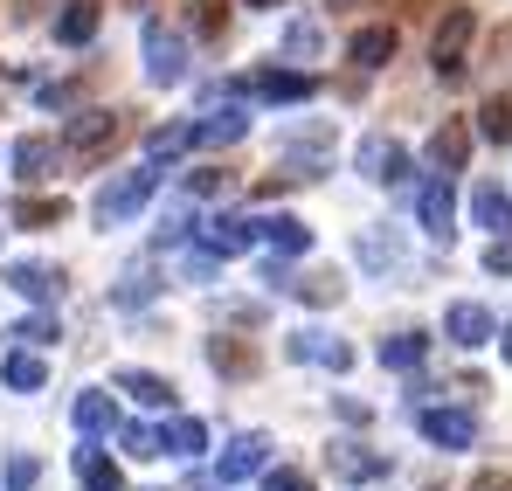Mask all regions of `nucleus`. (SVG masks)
<instances>
[{"label":"nucleus","mask_w":512,"mask_h":491,"mask_svg":"<svg viewBox=\"0 0 512 491\" xmlns=\"http://www.w3.org/2000/svg\"><path fill=\"white\" fill-rule=\"evenodd\" d=\"M160 180H167V166H160V160L132 166V173H118V180H111V187L90 201V215H97L104 229H118V222H132V215H139V208L160 194Z\"/></svg>","instance_id":"nucleus-1"},{"label":"nucleus","mask_w":512,"mask_h":491,"mask_svg":"<svg viewBox=\"0 0 512 491\" xmlns=\"http://www.w3.org/2000/svg\"><path fill=\"white\" fill-rule=\"evenodd\" d=\"M471 28H478V14H471V7H450V14L436 21L429 63H436V77H443V83H457V77H464V49H471Z\"/></svg>","instance_id":"nucleus-2"},{"label":"nucleus","mask_w":512,"mask_h":491,"mask_svg":"<svg viewBox=\"0 0 512 491\" xmlns=\"http://www.w3.org/2000/svg\"><path fill=\"white\" fill-rule=\"evenodd\" d=\"M416 215H423L429 243H450V236H457V187H450V173H429V180H423Z\"/></svg>","instance_id":"nucleus-3"},{"label":"nucleus","mask_w":512,"mask_h":491,"mask_svg":"<svg viewBox=\"0 0 512 491\" xmlns=\"http://www.w3.org/2000/svg\"><path fill=\"white\" fill-rule=\"evenodd\" d=\"M243 97H263V104H305V97H319V77H305V70H250V77H236Z\"/></svg>","instance_id":"nucleus-4"},{"label":"nucleus","mask_w":512,"mask_h":491,"mask_svg":"<svg viewBox=\"0 0 512 491\" xmlns=\"http://www.w3.org/2000/svg\"><path fill=\"white\" fill-rule=\"evenodd\" d=\"M146 77L160 83V90L187 77V42L173 35L167 21H146Z\"/></svg>","instance_id":"nucleus-5"},{"label":"nucleus","mask_w":512,"mask_h":491,"mask_svg":"<svg viewBox=\"0 0 512 491\" xmlns=\"http://www.w3.org/2000/svg\"><path fill=\"white\" fill-rule=\"evenodd\" d=\"M416 429L436 450H471L478 443V415L471 409H416Z\"/></svg>","instance_id":"nucleus-6"},{"label":"nucleus","mask_w":512,"mask_h":491,"mask_svg":"<svg viewBox=\"0 0 512 491\" xmlns=\"http://www.w3.org/2000/svg\"><path fill=\"white\" fill-rule=\"evenodd\" d=\"M360 173L367 180H381V187H409V153L395 146V139H360Z\"/></svg>","instance_id":"nucleus-7"},{"label":"nucleus","mask_w":512,"mask_h":491,"mask_svg":"<svg viewBox=\"0 0 512 491\" xmlns=\"http://www.w3.org/2000/svg\"><path fill=\"white\" fill-rule=\"evenodd\" d=\"M263 464H270V436H256V429H243V436H236V443L222 450L215 478H222V485H243V478H256V471H263Z\"/></svg>","instance_id":"nucleus-8"},{"label":"nucleus","mask_w":512,"mask_h":491,"mask_svg":"<svg viewBox=\"0 0 512 491\" xmlns=\"http://www.w3.org/2000/svg\"><path fill=\"white\" fill-rule=\"evenodd\" d=\"M326 464H333V478H346V485H374V478H388V457L367 450V443H333Z\"/></svg>","instance_id":"nucleus-9"},{"label":"nucleus","mask_w":512,"mask_h":491,"mask_svg":"<svg viewBox=\"0 0 512 491\" xmlns=\"http://www.w3.org/2000/svg\"><path fill=\"white\" fill-rule=\"evenodd\" d=\"M443 339H457V346H485V339H499V319H492L485 305L457 298V305L443 312Z\"/></svg>","instance_id":"nucleus-10"},{"label":"nucleus","mask_w":512,"mask_h":491,"mask_svg":"<svg viewBox=\"0 0 512 491\" xmlns=\"http://www.w3.org/2000/svg\"><path fill=\"white\" fill-rule=\"evenodd\" d=\"M464 160H471V125H464V118H443V125L429 132V166H436V173H464Z\"/></svg>","instance_id":"nucleus-11"},{"label":"nucleus","mask_w":512,"mask_h":491,"mask_svg":"<svg viewBox=\"0 0 512 491\" xmlns=\"http://www.w3.org/2000/svg\"><path fill=\"white\" fill-rule=\"evenodd\" d=\"M194 243L208 256H243L256 236H250V222H236V215H208V222H194Z\"/></svg>","instance_id":"nucleus-12"},{"label":"nucleus","mask_w":512,"mask_h":491,"mask_svg":"<svg viewBox=\"0 0 512 491\" xmlns=\"http://www.w3.org/2000/svg\"><path fill=\"white\" fill-rule=\"evenodd\" d=\"M291 360H312V367H333V374H346L353 367V346H340L333 332H291V346H284Z\"/></svg>","instance_id":"nucleus-13"},{"label":"nucleus","mask_w":512,"mask_h":491,"mask_svg":"<svg viewBox=\"0 0 512 491\" xmlns=\"http://www.w3.org/2000/svg\"><path fill=\"white\" fill-rule=\"evenodd\" d=\"M250 236L270 243L277 256H305V249H312V229H305L298 215H263V222H250Z\"/></svg>","instance_id":"nucleus-14"},{"label":"nucleus","mask_w":512,"mask_h":491,"mask_svg":"<svg viewBox=\"0 0 512 491\" xmlns=\"http://www.w3.org/2000/svg\"><path fill=\"white\" fill-rule=\"evenodd\" d=\"M111 139H118V118H111V111H77V118H70V132H63V146H70V153H104Z\"/></svg>","instance_id":"nucleus-15"},{"label":"nucleus","mask_w":512,"mask_h":491,"mask_svg":"<svg viewBox=\"0 0 512 491\" xmlns=\"http://www.w3.org/2000/svg\"><path fill=\"white\" fill-rule=\"evenodd\" d=\"M471 222L492 229V236H512V194L492 187V180H478V187H471Z\"/></svg>","instance_id":"nucleus-16"},{"label":"nucleus","mask_w":512,"mask_h":491,"mask_svg":"<svg viewBox=\"0 0 512 491\" xmlns=\"http://www.w3.org/2000/svg\"><path fill=\"white\" fill-rule=\"evenodd\" d=\"M7 284L21 298H35V305H56L63 298V270H49V263H7Z\"/></svg>","instance_id":"nucleus-17"},{"label":"nucleus","mask_w":512,"mask_h":491,"mask_svg":"<svg viewBox=\"0 0 512 491\" xmlns=\"http://www.w3.org/2000/svg\"><path fill=\"white\" fill-rule=\"evenodd\" d=\"M250 132V118L236 111V104H222V111H208V118H194V146H236Z\"/></svg>","instance_id":"nucleus-18"},{"label":"nucleus","mask_w":512,"mask_h":491,"mask_svg":"<svg viewBox=\"0 0 512 491\" xmlns=\"http://www.w3.org/2000/svg\"><path fill=\"white\" fill-rule=\"evenodd\" d=\"M111 381H118L132 402H146V409H173V388L160 381V374H146V367H118Z\"/></svg>","instance_id":"nucleus-19"},{"label":"nucleus","mask_w":512,"mask_h":491,"mask_svg":"<svg viewBox=\"0 0 512 491\" xmlns=\"http://www.w3.org/2000/svg\"><path fill=\"white\" fill-rule=\"evenodd\" d=\"M429 360V332H395V339H381V367H395V374H416Z\"/></svg>","instance_id":"nucleus-20"},{"label":"nucleus","mask_w":512,"mask_h":491,"mask_svg":"<svg viewBox=\"0 0 512 491\" xmlns=\"http://www.w3.org/2000/svg\"><path fill=\"white\" fill-rule=\"evenodd\" d=\"M49 166H56V139H49V132H28V139L14 146V173H21V180H49Z\"/></svg>","instance_id":"nucleus-21"},{"label":"nucleus","mask_w":512,"mask_h":491,"mask_svg":"<svg viewBox=\"0 0 512 491\" xmlns=\"http://www.w3.org/2000/svg\"><path fill=\"white\" fill-rule=\"evenodd\" d=\"M160 450H167V457H201V450H208V429H201L194 415H167V429H160Z\"/></svg>","instance_id":"nucleus-22"},{"label":"nucleus","mask_w":512,"mask_h":491,"mask_svg":"<svg viewBox=\"0 0 512 491\" xmlns=\"http://www.w3.org/2000/svg\"><path fill=\"white\" fill-rule=\"evenodd\" d=\"M395 49H402V35H395V28H360V35H353V49H346V56H353V63H360V70H381V63H388V56H395Z\"/></svg>","instance_id":"nucleus-23"},{"label":"nucleus","mask_w":512,"mask_h":491,"mask_svg":"<svg viewBox=\"0 0 512 491\" xmlns=\"http://www.w3.org/2000/svg\"><path fill=\"white\" fill-rule=\"evenodd\" d=\"M360 263H367V270H402V236H395V229H360Z\"/></svg>","instance_id":"nucleus-24"},{"label":"nucleus","mask_w":512,"mask_h":491,"mask_svg":"<svg viewBox=\"0 0 512 491\" xmlns=\"http://www.w3.org/2000/svg\"><path fill=\"white\" fill-rule=\"evenodd\" d=\"M90 35H97V0H70V7L56 14V42H70V49H84Z\"/></svg>","instance_id":"nucleus-25"},{"label":"nucleus","mask_w":512,"mask_h":491,"mask_svg":"<svg viewBox=\"0 0 512 491\" xmlns=\"http://www.w3.org/2000/svg\"><path fill=\"white\" fill-rule=\"evenodd\" d=\"M0 381H7V388H21V395H35V388L49 381V367H42V360H35L28 346H14V353L0 360Z\"/></svg>","instance_id":"nucleus-26"},{"label":"nucleus","mask_w":512,"mask_h":491,"mask_svg":"<svg viewBox=\"0 0 512 491\" xmlns=\"http://www.w3.org/2000/svg\"><path fill=\"white\" fill-rule=\"evenodd\" d=\"M77 478H84V491H118V464H111L90 436H84V450H77Z\"/></svg>","instance_id":"nucleus-27"},{"label":"nucleus","mask_w":512,"mask_h":491,"mask_svg":"<svg viewBox=\"0 0 512 491\" xmlns=\"http://www.w3.org/2000/svg\"><path fill=\"white\" fill-rule=\"evenodd\" d=\"M77 429H84L90 443H97L104 429H118V409H111V395H97V388H90V395H77Z\"/></svg>","instance_id":"nucleus-28"},{"label":"nucleus","mask_w":512,"mask_h":491,"mask_svg":"<svg viewBox=\"0 0 512 491\" xmlns=\"http://www.w3.org/2000/svg\"><path fill=\"white\" fill-rule=\"evenodd\" d=\"M63 215H70L63 194L56 201H14V229H63Z\"/></svg>","instance_id":"nucleus-29"},{"label":"nucleus","mask_w":512,"mask_h":491,"mask_svg":"<svg viewBox=\"0 0 512 491\" xmlns=\"http://www.w3.org/2000/svg\"><path fill=\"white\" fill-rule=\"evenodd\" d=\"M153 291H160V284H153V263H132V270L111 284V305H125V312H132V305H146Z\"/></svg>","instance_id":"nucleus-30"},{"label":"nucleus","mask_w":512,"mask_h":491,"mask_svg":"<svg viewBox=\"0 0 512 491\" xmlns=\"http://www.w3.org/2000/svg\"><path fill=\"white\" fill-rule=\"evenodd\" d=\"M478 132H485L492 146H512V97H485V111H478Z\"/></svg>","instance_id":"nucleus-31"},{"label":"nucleus","mask_w":512,"mask_h":491,"mask_svg":"<svg viewBox=\"0 0 512 491\" xmlns=\"http://www.w3.org/2000/svg\"><path fill=\"white\" fill-rule=\"evenodd\" d=\"M7 339H21V346H49V339H63V326H56V305H42L35 319H21Z\"/></svg>","instance_id":"nucleus-32"},{"label":"nucleus","mask_w":512,"mask_h":491,"mask_svg":"<svg viewBox=\"0 0 512 491\" xmlns=\"http://www.w3.org/2000/svg\"><path fill=\"white\" fill-rule=\"evenodd\" d=\"M194 146V125H160V132H146V153L153 160H173V153H187Z\"/></svg>","instance_id":"nucleus-33"},{"label":"nucleus","mask_w":512,"mask_h":491,"mask_svg":"<svg viewBox=\"0 0 512 491\" xmlns=\"http://www.w3.org/2000/svg\"><path fill=\"white\" fill-rule=\"evenodd\" d=\"M118 443H125V457H139V464H146V457H167V450H160V429H139V422H125Z\"/></svg>","instance_id":"nucleus-34"},{"label":"nucleus","mask_w":512,"mask_h":491,"mask_svg":"<svg viewBox=\"0 0 512 491\" xmlns=\"http://www.w3.org/2000/svg\"><path fill=\"white\" fill-rule=\"evenodd\" d=\"M208 367H215V374H250V353H243L236 339H215V346H208Z\"/></svg>","instance_id":"nucleus-35"},{"label":"nucleus","mask_w":512,"mask_h":491,"mask_svg":"<svg viewBox=\"0 0 512 491\" xmlns=\"http://www.w3.org/2000/svg\"><path fill=\"white\" fill-rule=\"evenodd\" d=\"M35 478H42V464L21 450V457H7V485H0V491H35Z\"/></svg>","instance_id":"nucleus-36"},{"label":"nucleus","mask_w":512,"mask_h":491,"mask_svg":"<svg viewBox=\"0 0 512 491\" xmlns=\"http://www.w3.org/2000/svg\"><path fill=\"white\" fill-rule=\"evenodd\" d=\"M291 298H305V305H333V298H340V277H305V284H291Z\"/></svg>","instance_id":"nucleus-37"},{"label":"nucleus","mask_w":512,"mask_h":491,"mask_svg":"<svg viewBox=\"0 0 512 491\" xmlns=\"http://www.w3.org/2000/svg\"><path fill=\"white\" fill-rule=\"evenodd\" d=\"M312 49H319V28H312V21H298V28L284 35V56H312Z\"/></svg>","instance_id":"nucleus-38"},{"label":"nucleus","mask_w":512,"mask_h":491,"mask_svg":"<svg viewBox=\"0 0 512 491\" xmlns=\"http://www.w3.org/2000/svg\"><path fill=\"white\" fill-rule=\"evenodd\" d=\"M485 270H492V277H512V236H492V249H485Z\"/></svg>","instance_id":"nucleus-39"},{"label":"nucleus","mask_w":512,"mask_h":491,"mask_svg":"<svg viewBox=\"0 0 512 491\" xmlns=\"http://www.w3.org/2000/svg\"><path fill=\"white\" fill-rule=\"evenodd\" d=\"M263 485H270V491H312V478H305V471H284V464H277V471H270Z\"/></svg>","instance_id":"nucleus-40"},{"label":"nucleus","mask_w":512,"mask_h":491,"mask_svg":"<svg viewBox=\"0 0 512 491\" xmlns=\"http://www.w3.org/2000/svg\"><path fill=\"white\" fill-rule=\"evenodd\" d=\"M208 194H222V173H187V201H208Z\"/></svg>","instance_id":"nucleus-41"},{"label":"nucleus","mask_w":512,"mask_h":491,"mask_svg":"<svg viewBox=\"0 0 512 491\" xmlns=\"http://www.w3.org/2000/svg\"><path fill=\"white\" fill-rule=\"evenodd\" d=\"M471 491H512V478H506V471H478V478H471Z\"/></svg>","instance_id":"nucleus-42"},{"label":"nucleus","mask_w":512,"mask_h":491,"mask_svg":"<svg viewBox=\"0 0 512 491\" xmlns=\"http://www.w3.org/2000/svg\"><path fill=\"white\" fill-rule=\"evenodd\" d=\"M499 353H506V360H512V332H499Z\"/></svg>","instance_id":"nucleus-43"},{"label":"nucleus","mask_w":512,"mask_h":491,"mask_svg":"<svg viewBox=\"0 0 512 491\" xmlns=\"http://www.w3.org/2000/svg\"><path fill=\"white\" fill-rule=\"evenodd\" d=\"M250 7H277V0H250Z\"/></svg>","instance_id":"nucleus-44"}]
</instances>
